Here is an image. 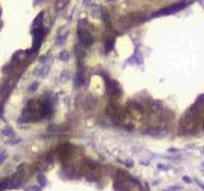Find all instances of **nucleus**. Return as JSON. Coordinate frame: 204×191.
I'll use <instances>...</instances> for the list:
<instances>
[{
	"label": "nucleus",
	"instance_id": "f257e3e1",
	"mask_svg": "<svg viewBox=\"0 0 204 191\" xmlns=\"http://www.w3.org/2000/svg\"><path fill=\"white\" fill-rule=\"evenodd\" d=\"M198 108L196 106L194 105L193 107L187 111L185 114L184 119L181 121V127L184 129L185 131H193L195 129V125H196V117H198Z\"/></svg>",
	"mask_w": 204,
	"mask_h": 191
},
{
	"label": "nucleus",
	"instance_id": "f03ea898",
	"mask_svg": "<svg viewBox=\"0 0 204 191\" xmlns=\"http://www.w3.org/2000/svg\"><path fill=\"white\" fill-rule=\"evenodd\" d=\"M146 20V17L141 13H130V14H126L124 17H121L119 19V24L121 28H131L134 26H137L139 23H142Z\"/></svg>",
	"mask_w": 204,
	"mask_h": 191
},
{
	"label": "nucleus",
	"instance_id": "7ed1b4c3",
	"mask_svg": "<svg viewBox=\"0 0 204 191\" xmlns=\"http://www.w3.org/2000/svg\"><path fill=\"white\" fill-rule=\"evenodd\" d=\"M117 180H120V181L124 183L126 191H142V186H141V185H139L135 180H133L131 177L126 176L125 173L119 172V174H117Z\"/></svg>",
	"mask_w": 204,
	"mask_h": 191
},
{
	"label": "nucleus",
	"instance_id": "20e7f679",
	"mask_svg": "<svg viewBox=\"0 0 204 191\" xmlns=\"http://www.w3.org/2000/svg\"><path fill=\"white\" fill-rule=\"evenodd\" d=\"M186 5H187V2H186V0H181V2L178 3V4H174V5H170V7H167V8L161 9L159 12H157V13L153 14V17H161V15H170V14H174V13H176V12H179V10H181L182 8H185Z\"/></svg>",
	"mask_w": 204,
	"mask_h": 191
},
{
	"label": "nucleus",
	"instance_id": "39448f33",
	"mask_svg": "<svg viewBox=\"0 0 204 191\" xmlns=\"http://www.w3.org/2000/svg\"><path fill=\"white\" fill-rule=\"evenodd\" d=\"M78 38H79L80 42H82V45H84V46H91L93 44L92 33H91L85 27H83L82 23H79V27H78Z\"/></svg>",
	"mask_w": 204,
	"mask_h": 191
},
{
	"label": "nucleus",
	"instance_id": "423d86ee",
	"mask_svg": "<svg viewBox=\"0 0 204 191\" xmlns=\"http://www.w3.org/2000/svg\"><path fill=\"white\" fill-rule=\"evenodd\" d=\"M106 86H107V93H109L111 97H116V96L120 94V87H119V84H117L116 82L109 80Z\"/></svg>",
	"mask_w": 204,
	"mask_h": 191
},
{
	"label": "nucleus",
	"instance_id": "0eeeda50",
	"mask_svg": "<svg viewBox=\"0 0 204 191\" xmlns=\"http://www.w3.org/2000/svg\"><path fill=\"white\" fill-rule=\"evenodd\" d=\"M101 17H102V22H104V24L106 26V27L110 28L111 27V18H110V14L106 9L101 10Z\"/></svg>",
	"mask_w": 204,
	"mask_h": 191
},
{
	"label": "nucleus",
	"instance_id": "6e6552de",
	"mask_svg": "<svg viewBox=\"0 0 204 191\" xmlns=\"http://www.w3.org/2000/svg\"><path fill=\"white\" fill-rule=\"evenodd\" d=\"M69 3V0H56L55 2V9L57 10V12H60V10H63L64 8L68 5Z\"/></svg>",
	"mask_w": 204,
	"mask_h": 191
},
{
	"label": "nucleus",
	"instance_id": "1a4fd4ad",
	"mask_svg": "<svg viewBox=\"0 0 204 191\" xmlns=\"http://www.w3.org/2000/svg\"><path fill=\"white\" fill-rule=\"evenodd\" d=\"M76 86L79 87V86H82V84L84 83V75H83V71L82 70H79L78 74H77V78H76Z\"/></svg>",
	"mask_w": 204,
	"mask_h": 191
},
{
	"label": "nucleus",
	"instance_id": "9d476101",
	"mask_svg": "<svg viewBox=\"0 0 204 191\" xmlns=\"http://www.w3.org/2000/svg\"><path fill=\"white\" fill-rule=\"evenodd\" d=\"M114 189H115V191H126L124 183H122L120 180H117V178H116V181L114 182Z\"/></svg>",
	"mask_w": 204,
	"mask_h": 191
},
{
	"label": "nucleus",
	"instance_id": "9b49d317",
	"mask_svg": "<svg viewBox=\"0 0 204 191\" xmlns=\"http://www.w3.org/2000/svg\"><path fill=\"white\" fill-rule=\"evenodd\" d=\"M112 46H114V40H107L106 41V51L109 52V51H111V49H112Z\"/></svg>",
	"mask_w": 204,
	"mask_h": 191
},
{
	"label": "nucleus",
	"instance_id": "f8f14e48",
	"mask_svg": "<svg viewBox=\"0 0 204 191\" xmlns=\"http://www.w3.org/2000/svg\"><path fill=\"white\" fill-rule=\"evenodd\" d=\"M203 103H204V94H202V96L198 97L196 102H195V106H196V107H199V106H202Z\"/></svg>",
	"mask_w": 204,
	"mask_h": 191
},
{
	"label": "nucleus",
	"instance_id": "ddd939ff",
	"mask_svg": "<svg viewBox=\"0 0 204 191\" xmlns=\"http://www.w3.org/2000/svg\"><path fill=\"white\" fill-rule=\"evenodd\" d=\"M60 59L63 61H68L69 60V54H68V51H63L61 54H60Z\"/></svg>",
	"mask_w": 204,
	"mask_h": 191
},
{
	"label": "nucleus",
	"instance_id": "4468645a",
	"mask_svg": "<svg viewBox=\"0 0 204 191\" xmlns=\"http://www.w3.org/2000/svg\"><path fill=\"white\" fill-rule=\"evenodd\" d=\"M182 180H184V181H185V182H189V183L191 182V180H190L189 177H186V176H185V177H182Z\"/></svg>",
	"mask_w": 204,
	"mask_h": 191
},
{
	"label": "nucleus",
	"instance_id": "2eb2a0df",
	"mask_svg": "<svg viewBox=\"0 0 204 191\" xmlns=\"http://www.w3.org/2000/svg\"><path fill=\"white\" fill-rule=\"evenodd\" d=\"M203 129H204V123H203Z\"/></svg>",
	"mask_w": 204,
	"mask_h": 191
}]
</instances>
